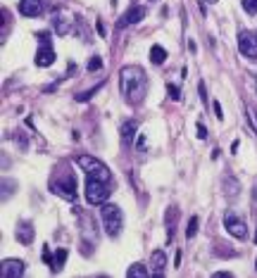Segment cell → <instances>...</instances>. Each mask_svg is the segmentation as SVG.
Wrapping results in <instances>:
<instances>
[{"label":"cell","instance_id":"cell-1","mask_svg":"<svg viewBox=\"0 0 257 278\" xmlns=\"http://www.w3.org/2000/svg\"><path fill=\"white\" fill-rule=\"evenodd\" d=\"M119 91L129 105H138L148 93V76L138 65H126L119 71Z\"/></svg>","mask_w":257,"mask_h":278},{"label":"cell","instance_id":"cell-2","mask_svg":"<svg viewBox=\"0 0 257 278\" xmlns=\"http://www.w3.org/2000/svg\"><path fill=\"white\" fill-rule=\"evenodd\" d=\"M74 162H76V167H81V172L86 174V178H98V181H105V183H110L112 174H110V169L103 164V162H100V159L91 157V155H79Z\"/></svg>","mask_w":257,"mask_h":278},{"label":"cell","instance_id":"cell-3","mask_svg":"<svg viewBox=\"0 0 257 278\" xmlns=\"http://www.w3.org/2000/svg\"><path fill=\"white\" fill-rule=\"evenodd\" d=\"M100 219L110 238H117L122 231V209L117 205H100Z\"/></svg>","mask_w":257,"mask_h":278},{"label":"cell","instance_id":"cell-4","mask_svg":"<svg viewBox=\"0 0 257 278\" xmlns=\"http://www.w3.org/2000/svg\"><path fill=\"white\" fill-rule=\"evenodd\" d=\"M110 198V190L105 181L98 178H86V200L91 205H105V200Z\"/></svg>","mask_w":257,"mask_h":278},{"label":"cell","instance_id":"cell-5","mask_svg":"<svg viewBox=\"0 0 257 278\" xmlns=\"http://www.w3.org/2000/svg\"><path fill=\"white\" fill-rule=\"evenodd\" d=\"M224 228L229 231L233 238H238V240L248 238V226H245V221L241 219V216H236L233 212H229L226 216H224Z\"/></svg>","mask_w":257,"mask_h":278},{"label":"cell","instance_id":"cell-6","mask_svg":"<svg viewBox=\"0 0 257 278\" xmlns=\"http://www.w3.org/2000/svg\"><path fill=\"white\" fill-rule=\"evenodd\" d=\"M238 48L245 57H257V34L253 31H241L238 34Z\"/></svg>","mask_w":257,"mask_h":278},{"label":"cell","instance_id":"cell-7","mask_svg":"<svg viewBox=\"0 0 257 278\" xmlns=\"http://www.w3.org/2000/svg\"><path fill=\"white\" fill-rule=\"evenodd\" d=\"M0 266H2L0 269L2 278H19V276H24V271H27V264L22 259H2Z\"/></svg>","mask_w":257,"mask_h":278},{"label":"cell","instance_id":"cell-8","mask_svg":"<svg viewBox=\"0 0 257 278\" xmlns=\"http://www.w3.org/2000/svg\"><path fill=\"white\" fill-rule=\"evenodd\" d=\"M146 7H131L126 14H122L119 19H117V29H126V27H131V24H138L143 17H146Z\"/></svg>","mask_w":257,"mask_h":278},{"label":"cell","instance_id":"cell-9","mask_svg":"<svg viewBox=\"0 0 257 278\" xmlns=\"http://www.w3.org/2000/svg\"><path fill=\"white\" fill-rule=\"evenodd\" d=\"M53 190L65 200H76V181H74L72 176L65 178L62 183H53Z\"/></svg>","mask_w":257,"mask_h":278},{"label":"cell","instance_id":"cell-10","mask_svg":"<svg viewBox=\"0 0 257 278\" xmlns=\"http://www.w3.org/2000/svg\"><path fill=\"white\" fill-rule=\"evenodd\" d=\"M136 133H138V124L134 119H126L122 121V126H119V136H122V145H131L136 138Z\"/></svg>","mask_w":257,"mask_h":278},{"label":"cell","instance_id":"cell-11","mask_svg":"<svg viewBox=\"0 0 257 278\" xmlns=\"http://www.w3.org/2000/svg\"><path fill=\"white\" fill-rule=\"evenodd\" d=\"M36 67H50L55 62V50L50 48V43H43L41 48H38V53H36Z\"/></svg>","mask_w":257,"mask_h":278},{"label":"cell","instance_id":"cell-12","mask_svg":"<svg viewBox=\"0 0 257 278\" xmlns=\"http://www.w3.org/2000/svg\"><path fill=\"white\" fill-rule=\"evenodd\" d=\"M19 12L24 17H38L43 12V2L41 0H19Z\"/></svg>","mask_w":257,"mask_h":278},{"label":"cell","instance_id":"cell-13","mask_svg":"<svg viewBox=\"0 0 257 278\" xmlns=\"http://www.w3.org/2000/svg\"><path fill=\"white\" fill-rule=\"evenodd\" d=\"M14 236H17V240H19V243H24V245L34 243V226L29 224V221L19 224V226H17V231H14Z\"/></svg>","mask_w":257,"mask_h":278},{"label":"cell","instance_id":"cell-14","mask_svg":"<svg viewBox=\"0 0 257 278\" xmlns=\"http://www.w3.org/2000/svg\"><path fill=\"white\" fill-rule=\"evenodd\" d=\"M150 262H152V266H155V274H157V276H162V269H164V264H167L164 252L162 250H155L152 254H150Z\"/></svg>","mask_w":257,"mask_h":278},{"label":"cell","instance_id":"cell-15","mask_svg":"<svg viewBox=\"0 0 257 278\" xmlns=\"http://www.w3.org/2000/svg\"><path fill=\"white\" fill-rule=\"evenodd\" d=\"M164 60H167V50L162 45H152L150 48V62L152 65H164Z\"/></svg>","mask_w":257,"mask_h":278},{"label":"cell","instance_id":"cell-16","mask_svg":"<svg viewBox=\"0 0 257 278\" xmlns=\"http://www.w3.org/2000/svg\"><path fill=\"white\" fill-rule=\"evenodd\" d=\"M174 219H179V209L169 207L167 216H164V221H167V240H172V233H174Z\"/></svg>","mask_w":257,"mask_h":278},{"label":"cell","instance_id":"cell-17","mask_svg":"<svg viewBox=\"0 0 257 278\" xmlns=\"http://www.w3.org/2000/svg\"><path fill=\"white\" fill-rule=\"evenodd\" d=\"M55 31H57L60 36H67L69 31H72V27H69V19H65V17H55Z\"/></svg>","mask_w":257,"mask_h":278},{"label":"cell","instance_id":"cell-18","mask_svg":"<svg viewBox=\"0 0 257 278\" xmlns=\"http://www.w3.org/2000/svg\"><path fill=\"white\" fill-rule=\"evenodd\" d=\"M65 259H67V250H62V247H60V250H57V254H55V259H53V266H50V269H53V274H57V271L62 269Z\"/></svg>","mask_w":257,"mask_h":278},{"label":"cell","instance_id":"cell-19","mask_svg":"<svg viewBox=\"0 0 257 278\" xmlns=\"http://www.w3.org/2000/svg\"><path fill=\"white\" fill-rule=\"evenodd\" d=\"M126 276H129V278H136V276L146 278V276H150V274H148V269H146L143 264H134L129 271H126Z\"/></svg>","mask_w":257,"mask_h":278},{"label":"cell","instance_id":"cell-20","mask_svg":"<svg viewBox=\"0 0 257 278\" xmlns=\"http://www.w3.org/2000/svg\"><path fill=\"white\" fill-rule=\"evenodd\" d=\"M198 224H200V221H198V216H190V219H188V228H186V238H193V236L198 233Z\"/></svg>","mask_w":257,"mask_h":278},{"label":"cell","instance_id":"cell-21","mask_svg":"<svg viewBox=\"0 0 257 278\" xmlns=\"http://www.w3.org/2000/svg\"><path fill=\"white\" fill-rule=\"evenodd\" d=\"M245 14H257V0H241Z\"/></svg>","mask_w":257,"mask_h":278},{"label":"cell","instance_id":"cell-22","mask_svg":"<svg viewBox=\"0 0 257 278\" xmlns=\"http://www.w3.org/2000/svg\"><path fill=\"white\" fill-rule=\"evenodd\" d=\"M98 91H100V86H93L91 91H86V93H79V95H76V103H86V100H91V95L98 93Z\"/></svg>","mask_w":257,"mask_h":278},{"label":"cell","instance_id":"cell-23","mask_svg":"<svg viewBox=\"0 0 257 278\" xmlns=\"http://www.w3.org/2000/svg\"><path fill=\"white\" fill-rule=\"evenodd\" d=\"M167 93H169V100H181V91L174 83H167Z\"/></svg>","mask_w":257,"mask_h":278},{"label":"cell","instance_id":"cell-24","mask_svg":"<svg viewBox=\"0 0 257 278\" xmlns=\"http://www.w3.org/2000/svg\"><path fill=\"white\" fill-rule=\"evenodd\" d=\"M100 67H103V60H100V57H91V60H88V67H86V69H88V71H98Z\"/></svg>","mask_w":257,"mask_h":278},{"label":"cell","instance_id":"cell-25","mask_svg":"<svg viewBox=\"0 0 257 278\" xmlns=\"http://www.w3.org/2000/svg\"><path fill=\"white\" fill-rule=\"evenodd\" d=\"M226 188H229V190H226L229 195H238V181L231 183V178H229V181H226Z\"/></svg>","mask_w":257,"mask_h":278},{"label":"cell","instance_id":"cell-26","mask_svg":"<svg viewBox=\"0 0 257 278\" xmlns=\"http://www.w3.org/2000/svg\"><path fill=\"white\" fill-rule=\"evenodd\" d=\"M198 138H200V140H205V138H207V129H205L203 121H198Z\"/></svg>","mask_w":257,"mask_h":278},{"label":"cell","instance_id":"cell-27","mask_svg":"<svg viewBox=\"0 0 257 278\" xmlns=\"http://www.w3.org/2000/svg\"><path fill=\"white\" fill-rule=\"evenodd\" d=\"M43 259H45V262H48V266H53V254H50V250H48V247H45V245H43Z\"/></svg>","mask_w":257,"mask_h":278},{"label":"cell","instance_id":"cell-28","mask_svg":"<svg viewBox=\"0 0 257 278\" xmlns=\"http://www.w3.org/2000/svg\"><path fill=\"white\" fill-rule=\"evenodd\" d=\"M212 107H215V117L221 121V119H224V114H221V105H219V103L215 100V105H212Z\"/></svg>","mask_w":257,"mask_h":278},{"label":"cell","instance_id":"cell-29","mask_svg":"<svg viewBox=\"0 0 257 278\" xmlns=\"http://www.w3.org/2000/svg\"><path fill=\"white\" fill-rule=\"evenodd\" d=\"M198 91H200V100H203V103H207V91H205V83H203V81H200Z\"/></svg>","mask_w":257,"mask_h":278},{"label":"cell","instance_id":"cell-30","mask_svg":"<svg viewBox=\"0 0 257 278\" xmlns=\"http://www.w3.org/2000/svg\"><path fill=\"white\" fill-rule=\"evenodd\" d=\"M215 276L217 278H231V274H229V271H217Z\"/></svg>","mask_w":257,"mask_h":278},{"label":"cell","instance_id":"cell-31","mask_svg":"<svg viewBox=\"0 0 257 278\" xmlns=\"http://www.w3.org/2000/svg\"><path fill=\"white\" fill-rule=\"evenodd\" d=\"M95 27H98V31H100V36H105V27H103V22H100V19H98V24H95Z\"/></svg>","mask_w":257,"mask_h":278},{"label":"cell","instance_id":"cell-32","mask_svg":"<svg viewBox=\"0 0 257 278\" xmlns=\"http://www.w3.org/2000/svg\"><path fill=\"white\" fill-rule=\"evenodd\" d=\"M253 200H257V181H255V190H253Z\"/></svg>","mask_w":257,"mask_h":278},{"label":"cell","instance_id":"cell-33","mask_svg":"<svg viewBox=\"0 0 257 278\" xmlns=\"http://www.w3.org/2000/svg\"><path fill=\"white\" fill-rule=\"evenodd\" d=\"M203 2H207V5H215L217 0H203Z\"/></svg>","mask_w":257,"mask_h":278},{"label":"cell","instance_id":"cell-34","mask_svg":"<svg viewBox=\"0 0 257 278\" xmlns=\"http://www.w3.org/2000/svg\"><path fill=\"white\" fill-rule=\"evenodd\" d=\"M255 91H257V76H255Z\"/></svg>","mask_w":257,"mask_h":278},{"label":"cell","instance_id":"cell-35","mask_svg":"<svg viewBox=\"0 0 257 278\" xmlns=\"http://www.w3.org/2000/svg\"><path fill=\"white\" fill-rule=\"evenodd\" d=\"M255 271H257V259H255Z\"/></svg>","mask_w":257,"mask_h":278},{"label":"cell","instance_id":"cell-36","mask_svg":"<svg viewBox=\"0 0 257 278\" xmlns=\"http://www.w3.org/2000/svg\"><path fill=\"white\" fill-rule=\"evenodd\" d=\"M255 243H257V233H255Z\"/></svg>","mask_w":257,"mask_h":278},{"label":"cell","instance_id":"cell-37","mask_svg":"<svg viewBox=\"0 0 257 278\" xmlns=\"http://www.w3.org/2000/svg\"><path fill=\"white\" fill-rule=\"evenodd\" d=\"M255 34H257V31H255Z\"/></svg>","mask_w":257,"mask_h":278}]
</instances>
